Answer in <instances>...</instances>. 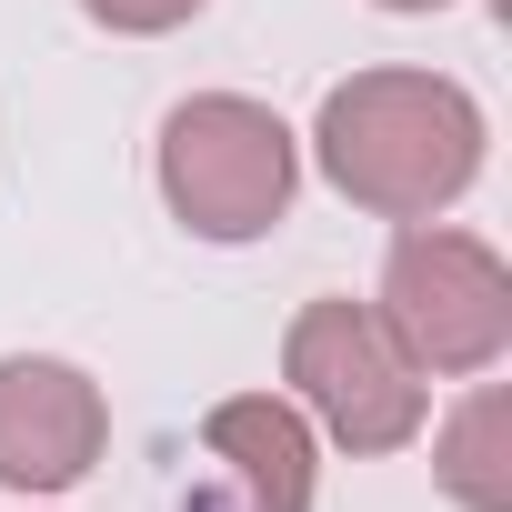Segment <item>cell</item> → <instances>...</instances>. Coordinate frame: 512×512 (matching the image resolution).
Here are the masks:
<instances>
[{"label":"cell","instance_id":"cell-5","mask_svg":"<svg viewBox=\"0 0 512 512\" xmlns=\"http://www.w3.org/2000/svg\"><path fill=\"white\" fill-rule=\"evenodd\" d=\"M181 512H312V422L282 392L211 402L201 422V482Z\"/></svg>","mask_w":512,"mask_h":512},{"label":"cell","instance_id":"cell-7","mask_svg":"<svg viewBox=\"0 0 512 512\" xmlns=\"http://www.w3.org/2000/svg\"><path fill=\"white\" fill-rule=\"evenodd\" d=\"M442 492L462 512H512V402L472 392L442 432Z\"/></svg>","mask_w":512,"mask_h":512},{"label":"cell","instance_id":"cell-9","mask_svg":"<svg viewBox=\"0 0 512 512\" xmlns=\"http://www.w3.org/2000/svg\"><path fill=\"white\" fill-rule=\"evenodd\" d=\"M382 11H442V0H382Z\"/></svg>","mask_w":512,"mask_h":512},{"label":"cell","instance_id":"cell-1","mask_svg":"<svg viewBox=\"0 0 512 512\" xmlns=\"http://www.w3.org/2000/svg\"><path fill=\"white\" fill-rule=\"evenodd\" d=\"M312 151L342 201H362L382 221H432L482 171V111L442 71H352L322 101Z\"/></svg>","mask_w":512,"mask_h":512},{"label":"cell","instance_id":"cell-4","mask_svg":"<svg viewBox=\"0 0 512 512\" xmlns=\"http://www.w3.org/2000/svg\"><path fill=\"white\" fill-rule=\"evenodd\" d=\"M282 382L312 402V422L342 452H402L422 432V372L392 352V332L362 302H302L282 342Z\"/></svg>","mask_w":512,"mask_h":512},{"label":"cell","instance_id":"cell-3","mask_svg":"<svg viewBox=\"0 0 512 512\" xmlns=\"http://www.w3.org/2000/svg\"><path fill=\"white\" fill-rule=\"evenodd\" d=\"M392 352L412 372H492L512 342V272L472 231H402L382 262V312Z\"/></svg>","mask_w":512,"mask_h":512},{"label":"cell","instance_id":"cell-2","mask_svg":"<svg viewBox=\"0 0 512 512\" xmlns=\"http://www.w3.org/2000/svg\"><path fill=\"white\" fill-rule=\"evenodd\" d=\"M292 181H302V151L282 111L241 91H201L161 121V201L201 241H262L292 211Z\"/></svg>","mask_w":512,"mask_h":512},{"label":"cell","instance_id":"cell-6","mask_svg":"<svg viewBox=\"0 0 512 512\" xmlns=\"http://www.w3.org/2000/svg\"><path fill=\"white\" fill-rule=\"evenodd\" d=\"M111 442V412L91 392V372L71 362H0V482L11 492H71Z\"/></svg>","mask_w":512,"mask_h":512},{"label":"cell","instance_id":"cell-8","mask_svg":"<svg viewBox=\"0 0 512 512\" xmlns=\"http://www.w3.org/2000/svg\"><path fill=\"white\" fill-rule=\"evenodd\" d=\"M81 11L101 21V31H131V41H151V31H181L201 0H81Z\"/></svg>","mask_w":512,"mask_h":512}]
</instances>
